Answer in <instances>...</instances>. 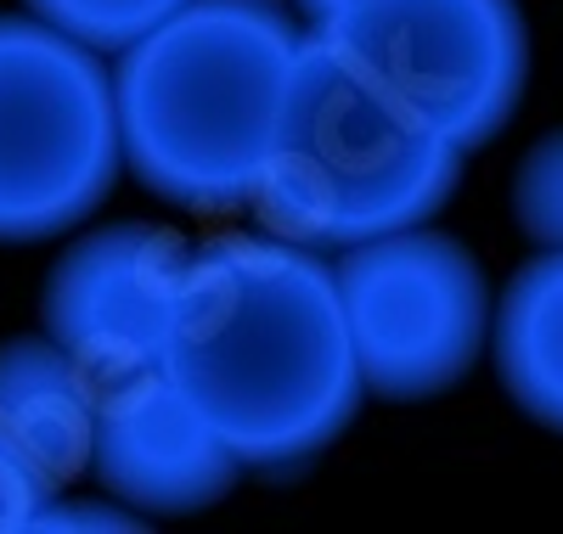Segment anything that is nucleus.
Returning a JSON list of instances; mask_svg holds the SVG:
<instances>
[{
    "mask_svg": "<svg viewBox=\"0 0 563 534\" xmlns=\"http://www.w3.org/2000/svg\"><path fill=\"white\" fill-rule=\"evenodd\" d=\"M164 371L243 472L316 461L366 400L333 265L276 231H214L186 254Z\"/></svg>",
    "mask_w": 563,
    "mask_h": 534,
    "instance_id": "nucleus-1",
    "label": "nucleus"
},
{
    "mask_svg": "<svg viewBox=\"0 0 563 534\" xmlns=\"http://www.w3.org/2000/svg\"><path fill=\"white\" fill-rule=\"evenodd\" d=\"M305 29L282 0H186L113 63L130 175L175 209H249Z\"/></svg>",
    "mask_w": 563,
    "mask_h": 534,
    "instance_id": "nucleus-2",
    "label": "nucleus"
},
{
    "mask_svg": "<svg viewBox=\"0 0 563 534\" xmlns=\"http://www.w3.org/2000/svg\"><path fill=\"white\" fill-rule=\"evenodd\" d=\"M462 158L456 141L406 113L389 90L305 29L254 209L265 231L316 254H344L355 242L429 225L451 198Z\"/></svg>",
    "mask_w": 563,
    "mask_h": 534,
    "instance_id": "nucleus-3",
    "label": "nucleus"
},
{
    "mask_svg": "<svg viewBox=\"0 0 563 534\" xmlns=\"http://www.w3.org/2000/svg\"><path fill=\"white\" fill-rule=\"evenodd\" d=\"M119 169L108 57L29 12L0 18V242L74 231Z\"/></svg>",
    "mask_w": 563,
    "mask_h": 534,
    "instance_id": "nucleus-4",
    "label": "nucleus"
},
{
    "mask_svg": "<svg viewBox=\"0 0 563 534\" xmlns=\"http://www.w3.org/2000/svg\"><path fill=\"white\" fill-rule=\"evenodd\" d=\"M333 276L366 394L434 400L479 366L496 304L456 236L406 225L344 248Z\"/></svg>",
    "mask_w": 563,
    "mask_h": 534,
    "instance_id": "nucleus-5",
    "label": "nucleus"
},
{
    "mask_svg": "<svg viewBox=\"0 0 563 534\" xmlns=\"http://www.w3.org/2000/svg\"><path fill=\"white\" fill-rule=\"evenodd\" d=\"M310 29L462 153L501 135L530 79L519 0H378Z\"/></svg>",
    "mask_w": 563,
    "mask_h": 534,
    "instance_id": "nucleus-6",
    "label": "nucleus"
},
{
    "mask_svg": "<svg viewBox=\"0 0 563 534\" xmlns=\"http://www.w3.org/2000/svg\"><path fill=\"white\" fill-rule=\"evenodd\" d=\"M186 254L192 242L153 220H119L74 236L45 276V337L97 388L164 366Z\"/></svg>",
    "mask_w": 563,
    "mask_h": 534,
    "instance_id": "nucleus-7",
    "label": "nucleus"
},
{
    "mask_svg": "<svg viewBox=\"0 0 563 534\" xmlns=\"http://www.w3.org/2000/svg\"><path fill=\"white\" fill-rule=\"evenodd\" d=\"M90 472L119 507L147 518H186L225 501L231 483L243 478V461L169 382V371L153 366L97 394Z\"/></svg>",
    "mask_w": 563,
    "mask_h": 534,
    "instance_id": "nucleus-8",
    "label": "nucleus"
},
{
    "mask_svg": "<svg viewBox=\"0 0 563 534\" xmlns=\"http://www.w3.org/2000/svg\"><path fill=\"white\" fill-rule=\"evenodd\" d=\"M97 394L52 337H12L0 344V445L45 496L90 472V433H97Z\"/></svg>",
    "mask_w": 563,
    "mask_h": 534,
    "instance_id": "nucleus-9",
    "label": "nucleus"
},
{
    "mask_svg": "<svg viewBox=\"0 0 563 534\" xmlns=\"http://www.w3.org/2000/svg\"><path fill=\"white\" fill-rule=\"evenodd\" d=\"M490 355L507 400L563 433V248H547L507 281L490 310Z\"/></svg>",
    "mask_w": 563,
    "mask_h": 534,
    "instance_id": "nucleus-10",
    "label": "nucleus"
},
{
    "mask_svg": "<svg viewBox=\"0 0 563 534\" xmlns=\"http://www.w3.org/2000/svg\"><path fill=\"white\" fill-rule=\"evenodd\" d=\"M23 7H29V18L63 29L68 40L90 45V52L119 57L130 40L158 29L186 0H23Z\"/></svg>",
    "mask_w": 563,
    "mask_h": 534,
    "instance_id": "nucleus-11",
    "label": "nucleus"
},
{
    "mask_svg": "<svg viewBox=\"0 0 563 534\" xmlns=\"http://www.w3.org/2000/svg\"><path fill=\"white\" fill-rule=\"evenodd\" d=\"M512 220L536 248H563V130L530 141L512 169Z\"/></svg>",
    "mask_w": 563,
    "mask_h": 534,
    "instance_id": "nucleus-12",
    "label": "nucleus"
},
{
    "mask_svg": "<svg viewBox=\"0 0 563 534\" xmlns=\"http://www.w3.org/2000/svg\"><path fill=\"white\" fill-rule=\"evenodd\" d=\"M40 501H45V490L23 472V461L0 445V534H29Z\"/></svg>",
    "mask_w": 563,
    "mask_h": 534,
    "instance_id": "nucleus-13",
    "label": "nucleus"
},
{
    "mask_svg": "<svg viewBox=\"0 0 563 534\" xmlns=\"http://www.w3.org/2000/svg\"><path fill=\"white\" fill-rule=\"evenodd\" d=\"M135 523H141L135 512H113V507H102V501L45 496L40 512H34V523H29V534H40V529H135Z\"/></svg>",
    "mask_w": 563,
    "mask_h": 534,
    "instance_id": "nucleus-14",
    "label": "nucleus"
},
{
    "mask_svg": "<svg viewBox=\"0 0 563 534\" xmlns=\"http://www.w3.org/2000/svg\"><path fill=\"white\" fill-rule=\"evenodd\" d=\"M355 7H378V0H299V12H305L310 23H327V18H344V12H355Z\"/></svg>",
    "mask_w": 563,
    "mask_h": 534,
    "instance_id": "nucleus-15",
    "label": "nucleus"
}]
</instances>
